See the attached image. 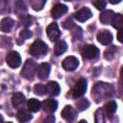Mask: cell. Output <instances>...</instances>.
<instances>
[{
    "instance_id": "obj_1",
    "label": "cell",
    "mask_w": 123,
    "mask_h": 123,
    "mask_svg": "<svg viewBox=\"0 0 123 123\" xmlns=\"http://www.w3.org/2000/svg\"><path fill=\"white\" fill-rule=\"evenodd\" d=\"M113 88L111 85L109 84H104V83H97L92 90L91 96L94 98L95 102L102 101L103 99L109 98L112 95Z\"/></svg>"
},
{
    "instance_id": "obj_2",
    "label": "cell",
    "mask_w": 123,
    "mask_h": 123,
    "mask_svg": "<svg viewBox=\"0 0 123 123\" xmlns=\"http://www.w3.org/2000/svg\"><path fill=\"white\" fill-rule=\"evenodd\" d=\"M48 51L47 44L42 40H36L30 47V53L36 58L43 57Z\"/></svg>"
},
{
    "instance_id": "obj_3",
    "label": "cell",
    "mask_w": 123,
    "mask_h": 123,
    "mask_svg": "<svg viewBox=\"0 0 123 123\" xmlns=\"http://www.w3.org/2000/svg\"><path fill=\"white\" fill-rule=\"evenodd\" d=\"M37 69V64L33 60H27L24 63L23 69L21 71V75L27 80H33L35 77V73Z\"/></svg>"
},
{
    "instance_id": "obj_4",
    "label": "cell",
    "mask_w": 123,
    "mask_h": 123,
    "mask_svg": "<svg viewBox=\"0 0 123 123\" xmlns=\"http://www.w3.org/2000/svg\"><path fill=\"white\" fill-rule=\"evenodd\" d=\"M81 54L83 56L84 59H86V60H92V59H95L98 54H99V49L95 46V45H92V44H87V45H85L82 50H81Z\"/></svg>"
},
{
    "instance_id": "obj_5",
    "label": "cell",
    "mask_w": 123,
    "mask_h": 123,
    "mask_svg": "<svg viewBox=\"0 0 123 123\" xmlns=\"http://www.w3.org/2000/svg\"><path fill=\"white\" fill-rule=\"evenodd\" d=\"M86 90V80L82 78L75 84V86L71 89V95L74 98H78L84 95Z\"/></svg>"
},
{
    "instance_id": "obj_6",
    "label": "cell",
    "mask_w": 123,
    "mask_h": 123,
    "mask_svg": "<svg viewBox=\"0 0 123 123\" xmlns=\"http://www.w3.org/2000/svg\"><path fill=\"white\" fill-rule=\"evenodd\" d=\"M6 62H7L8 65L11 66L12 68H16L21 63L20 55L16 51H12V52L8 53V55L6 57Z\"/></svg>"
},
{
    "instance_id": "obj_7",
    "label": "cell",
    "mask_w": 123,
    "mask_h": 123,
    "mask_svg": "<svg viewBox=\"0 0 123 123\" xmlns=\"http://www.w3.org/2000/svg\"><path fill=\"white\" fill-rule=\"evenodd\" d=\"M79 65V61L76 57L69 56L62 61V68L66 71H73Z\"/></svg>"
},
{
    "instance_id": "obj_8",
    "label": "cell",
    "mask_w": 123,
    "mask_h": 123,
    "mask_svg": "<svg viewBox=\"0 0 123 123\" xmlns=\"http://www.w3.org/2000/svg\"><path fill=\"white\" fill-rule=\"evenodd\" d=\"M46 33L51 41H56L61 36V32H60V29H59L57 23H51L47 27Z\"/></svg>"
},
{
    "instance_id": "obj_9",
    "label": "cell",
    "mask_w": 123,
    "mask_h": 123,
    "mask_svg": "<svg viewBox=\"0 0 123 123\" xmlns=\"http://www.w3.org/2000/svg\"><path fill=\"white\" fill-rule=\"evenodd\" d=\"M91 16H92V12H91V11H90L88 8H86V7L82 8L81 10L77 11V12L74 13V17H75L78 21H80V22H85V21H86L87 19H89Z\"/></svg>"
},
{
    "instance_id": "obj_10",
    "label": "cell",
    "mask_w": 123,
    "mask_h": 123,
    "mask_svg": "<svg viewBox=\"0 0 123 123\" xmlns=\"http://www.w3.org/2000/svg\"><path fill=\"white\" fill-rule=\"evenodd\" d=\"M62 117L68 123H72L76 117V111L71 106H65L62 111Z\"/></svg>"
},
{
    "instance_id": "obj_11",
    "label": "cell",
    "mask_w": 123,
    "mask_h": 123,
    "mask_svg": "<svg viewBox=\"0 0 123 123\" xmlns=\"http://www.w3.org/2000/svg\"><path fill=\"white\" fill-rule=\"evenodd\" d=\"M97 40L103 45H108L112 41V35L108 30H102L97 34Z\"/></svg>"
},
{
    "instance_id": "obj_12",
    "label": "cell",
    "mask_w": 123,
    "mask_h": 123,
    "mask_svg": "<svg viewBox=\"0 0 123 123\" xmlns=\"http://www.w3.org/2000/svg\"><path fill=\"white\" fill-rule=\"evenodd\" d=\"M66 12H67V7L65 5H63V4L59 3V4H56L52 8V10H51V16L53 18L57 19V18H60L62 14H64Z\"/></svg>"
},
{
    "instance_id": "obj_13",
    "label": "cell",
    "mask_w": 123,
    "mask_h": 123,
    "mask_svg": "<svg viewBox=\"0 0 123 123\" xmlns=\"http://www.w3.org/2000/svg\"><path fill=\"white\" fill-rule=\"evenodd\" d=\"M49 73H50V65H49V63L43 62V63H41V64H39L37 66V77L40 80H46L48 78V76H49Z\"/></svg>"
},
{
    "instance_id": "obj_14",
    "label": "cell",
    "mask_w": 123,
    "mask_h": 123,
    "mask_svg": "<svg viewBox=\"0 0 123 123\" xmlns=\"http://www.w3.org/2000/svg\"><path fill=\"white\" fill-rule=\"evenodd\" d=\"M41 108L45 112H54L58 108V103L53 99H46L41 103Z\"/></svg>"
},
{
    "instance_id": "obj_15",
    "label": "cell",
    "mask_w": 123,
    "mask_h": 123,
    "mask_svg": "<svg viewBox=\"0 0 123 123\" xmlns=\"http://www.w3.org/2000/svg\"><path fill=\"white\" fill-rule=\"evenodd\" d=\"M12 106L15 109H18L19 110V109H21L24 106L25 96L21 92H15L12 95Z\"/></svg>"
},
{
    "instance_id": "obj_16",
    "label": "cell",
    "mask_w": 123,
    "mask_h": 123,
    "mask_svg": "<svg viewBox=\"0 0 123 123\" xmlns=\"http://www.w3.org/2000/svg\"><path fill=\"white\" fill-rule=\"evenodd\" d=\"M45 87H46V93L51 96H57V95H59V93L61 91V87H60L59 84L54 81L49 82L45 86Z\"/></svg>"
},
{
    "instance_id": "obj_17",
    "label": "cell",
    "mask_w": 123,
    "mask_h": 123,
    "mask_svg": "<svg viewBox=\"0 0 123 123\" xmlns=\"http://www.w3.org/2000/svg\"><path fill=\"white\" fill-rule=\"evenodd\" d=\"M116 108H117V105L114 101H109L105 104L104 106V111L106 112V115L108 116V118H111L113 113L115 112L116 111Z\"/></svg>"
},
{
    "instance_id": "obj_18",
    "label": "cell",
    "mask_w": 123,
    "mask_h": 123,
    "mask_svg": "<svg viewBox=\"0 0 123 123\" xmlns=\"http://www.w3.org/2000/svg\"><path fill=\"white\" fill-rule=\"evenodd\" d=\"M13 25V20L10 17H5L1 20V23H0V29L2 32L4 33H8L11 31L12 27Z\"/></svg>"
},
{
    "instance_id": "obj_19",
    "label": "cell",
    "mask_w": 123,
    "mask_h": 123,
    "mask_svg": "<svg viewBox=\"0 0 123 123\" xmlns=\"http://www.w3.org/2000/svg\"><path fill=\"white\" fill-rule=\"evenodd\" d=\"M114 15V12L111 10H107V11H104L101 14H100V21L103 23V24H110L112 20V17Z\"/></svg>"
},
{
    "instance_id": "obj_20",
    "label": "cell",
    "mask_w": 123,
    "mask_h": 123,
    "mask_svg": "<svg viewBox=\"0 0 123 123\" xmlns=\"http://www.w3.org/2000/svg\"><path fill=\"white\" fill-rule=\"evenodd\" d=\"M67 49V44L62 41V40H60L58 41L56 44H55V47H54V54L56 56H60L62 54H63Z\"/></svg>"
},
{
    "instance_id": "obj_21",
    "label": "cell",
    "mask_w": 123,
    "mask_h": 123,
    "mask_svg": "<svg viewBox=\"0 0 123 123\" xmlns=\"http://www.w3.org/2000/svg\"><path fill=\"white\" fill-rule=\"evenodd\" d=\"M40 108H41V103L37 99L31 98L30 100H28V109L32 112H37Z\"/></svg>"
},
{
    "instance_id": "obj_22",
    "label": "cell",
    "mask_w": 123,
    "mask_h": 123,
    "mask_svg": "<svg viewBox=\"0 0 123 123\" xmlns=\"http://www.w3.org/2000/svg\"><path fill=\"white\" fill-rule=\"evenodd\" d=\"M111 23L113 28H115L117 30H121L122 29V25H123V16L120 13L114 14Z\"/></svg>"
},
{
    "instance_id": "obj_23",
    "label": "cell",
    "mask_w": 123,
    "mask_h": 123,
    "mask_svg": "<svg viewBox=\"0 0 123 123\" xmlns=\"http://www.w3.org/2000/svg\"><path fill=\"white\" fill-rule=\"evenodd\" d=\"M14 12H15V13H17L19 16L23 15L24 12H27V7H26L25 3L22 2V1H16L15 4H14Z\"/></svg>"
},
{
    "instance_id": "obj_24",
    "label": "cell",
    "mask_w": 123,
    "mask_h": 123,
    "mask_svg": "<svg viewBox=\"0 0 123 123\" xmlns=\"http://www.w3.org/2000/svg\"><path fill=\"white\" fill-rule=\"evenodd\" d=\"M116 51H117L116 46H114V45L109 46V47L105 50V52H104V58H105L106 60H108V61L112 60V59L114 58V56H115Z\"/></svg>"
},
{
    "instance_id": "obj_25",
    "label": "cell",
    "mask_w": 123,
    "mask_h": 123,
    "mask_svg": "<svg viewBox=\"0 0 123 123\" xmlns=\"http://www.w3.org/2000/svg\"><path fill=\"white\" fill-rule=\"evenodd\" d=\"M16 117H17V119H18V120H19L21 123H24V122H27V121L31 120L32 115H31V113L27 112L26 111L21 110V111H19L17 112Z\"/></svg>"
},
{
    "instance_id": "obj_26",
    "label": "cell",
    "mask_w": 123,
    "mask_h": 123,
    "mask_svg": "<svg viewBox=\"0 0 123 123\" xmlns=\"http://www.w3.org/2000/svg\"><path fill=\"white\" fill-rule=\"evenodd\" d=\"M88 106H89V102L86 98H82V99H80V100H78L76 102V108H77V110L79 111L86 110L88 108Z\"/></svg>"
},
{
    "instance_id": "obj_27",
    "label": "cell",
    "mask_w": 123,
    "mask_h": 123,
    "mask_svg": "<svg viewBox=\"0 0 123 123\" xmlns=\"http://www.w3.org/2000/svg\"><path fill=\"white\" fill-rule=\"evenodd\" d=\"M19 17H20V23L23 26L29 27V26H31L33 24L34 19H33V17L31 15H29V14H23V15H21Z\"/></svg>"
},
{
    "instance_id": "obj_28",
    "label": "cell",
    "mask_w": 123,
    "mask_h": 123,
    "mask_svg": "<svg viewBox=\"0 0 123 123\" xmlns=\"http://www.w3.org/2000/svg\"><path fill=\"white\" fill-rule=\"evenodd\" d=\"M105 113L103 109H98L95 112V123H105Z\"/></svg>"
},
{
    "instance_id": "obj_29",
    "label": "cell",
    "mask_w": 123,
    "mask_h": 123,
    "mask_svg": "<svg viewBox=\"0 0 123 123\" xmlns=\"http://www.w3.org/2000/svg\"><path fill=\"white\" fill-rule=\"evenodd\" d=\"M45 3H46V1H44V0H42V1H40V0H34V1H31L30 2L31 7L35 11H40L44 7Z\"/></svg>"
},
{
    "instance_id": "obj_30",
    "label": "cell",
    "mask_w": 123,
    "mask_h": 123,
    "mask_svg": "<svg viewBox=\"0 0 123 123\" xmlns=\"http://www.w3.org/2000/svg\"><path fill=\"white\" fill-rule=\"evenodd\" d=\"M34 92L37 94V95H39V96H42L46 93V87L44 85H41V84H37L34 87Z\"/></svg>"
},
{
    "instance_id": "obj_31",
    "label": "cell",
    "mask_w": 123,
    "mask_h": 123,
    "mask_svg": "<svg viewBox=\"0 0 123 123\" xmlns=\"http://www.w3.org/2000/svg\"><path fill=\"white\" fill-rule=\"evenodd\" d=\"M91 3L97 10H103L107 5V2L103 0H95V1H91Z\"/></svg>"
},
{
    "instance_id": "obj_32",
    "label": "cell",
    "mask_w": 123,
    "mask_h": 123,
    "mask_svg": "<svg viewBox=\"0 0 123 123\" xmlns=\"http://www.w3.org/2000/svg\"><path fill=\"white\" fill-rule=\"evenodd\" d=\"M82 35H83V32H82V29L80 27H75L74 30L72 31V38L74 40L80 39L82 37Z\"/></svg>"
},
{
    "instance_id": "obj_33",
    "label": "cell",
    "mask_w": 123,
    "mask_h": 123,
    "mask_svg": "<svg viewBox=\"0 0 123 123\" xmlns=\"http://www.w3.org/2000/svg\"><path fill=\"white\" fill-rule=\"evenodd\" d=\"M19 36H20L21 38H23V39H27V38H30V37L33 36V33H32L30 30H28V29H23V30L20 31Z\"/></svg>"
},
{
    "instance_id": "obj_34",
    "label": "cell",
    "mask_w": 123,
    "mask_h": 123,
    "mask_svg": "<svg viewBox=\"0 0 123 123\" xmlns=\"http://www.w3.org/2000/svg\"><path fill=\"white\" fill-rule=\"evenodd\" d=\"M73 26H74V22L72 20V17H68L62 22V27L65 29H71Z\"/></svg>"
},
{
    "instance_id": "obj_35",
    "label": "cell",
    "mask_w": 123,
    "mask_h": 123,
    "mask_svg": "<svg viewBox=\"0 0 123 123\" xmlns=\"http://www.w3.org/2000/svg\"><path fill=\"white\" fill-rule=\"evenodd\" d=\"M42 123H55V116L52 115V114L48 115V116L43 120Z\"/></svg>"
},
{
    "instance_id": "obj_36",
    "label": "cell",
    "mask_w": 123,
    "mask_h": 123,
    "mask_svg": "<svg viewBox=\"0 0 123 123\" xmlns=\"http://www.w3.org/2000/svg\"><path fill=\"white\" fill-rule=\"evenodd\" d=\"M117 39H118L120 42H122V38H121V30H119V32H118V35H117Z\"/></svg>"
},
{
    "instance_id": "obj_37",
    "label": "cell",
    "mask_w": 123,
    "mask_h": 123,
    "mask_svg": "<svg viewBox=\"0 0 123 123\" xmlns=\"http://www.w3.org/2000/svg\"><path fill=\"white\" fill-rule=\"evenodd\" d=\"M0 123H3V116L0 114Z\"/></svg>"
},
{
    "instance_id": "obj_38",
    "label": "cell",
    "mask_w": 123,
    "mask_h": 123,
    "mask_svg": "<svg viewBox=\"0 0 123 123\" xmlns=\"http://www.w3.org/2000/svg\"><path fill=\"white\" fill-rule=\"evenodd\" d=\"M78 123H87V122H86V120H81V121H79Z\"/></svg>"
},
{
    "instance_id": "obj_39",
    "label": "cell",
    "mask_w": 123,
    "mask_h": 123,
    "mask_svg": "<svg viewBox=\"0 0 123 123\" xmlns=\"http://www.w3.org/2000/svg\"><path fill=\"white\" fill-rule=\"evenodd\" d=\"M7 123H12V122H7Z\"/></svg>"
}]
</instances>
